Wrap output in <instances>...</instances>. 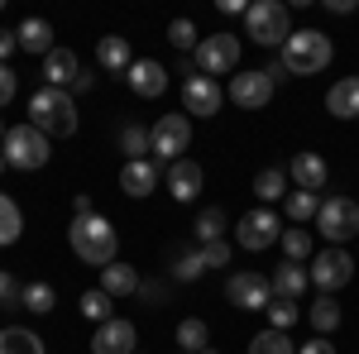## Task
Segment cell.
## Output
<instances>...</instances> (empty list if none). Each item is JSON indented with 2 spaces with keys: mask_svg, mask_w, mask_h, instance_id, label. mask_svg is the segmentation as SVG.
Wrapping results in <instances>:
<instances>
[{
  "mask_svg": "<svg viewBox=\"0 0 359 354\" xmlns=\"http://www.w3.org/2000/svg\"><path fill=\"white\" fill-rule=\"evenodd\" d=\"M67 240H72V254L82 264H96V268L115 264V249H120V235H115V225L106 216H72Z\"/></svg>",
  "mask_w": 359,
  "mask_h": 354,
  "instance_id": "cell-1",
  "label": "cell"
},
{
  "mask_svg": "<svg viewBox=\"0 0 359 354\" xmlns=\"http://www.w3.org/2000/svg\"><path fill=\"white\" fill-rule=\"evenodd\" d=\"M29 125H34L39 135H48V139L77 135V101H72L67 91L43 86V91H34V96H29Z\"/></svg>",
  "mask_w": 359,
  "mask_h": 354,
  "instance_id": "cell-2",
  "label": "cell"
},
{
  "mask_svg": "<svg viewBox=\"0 0 359 354\" xmlns=\"http://www.w3.org/2000/svg\"><path fill=\"white\" fill-rule=\"evenodd\" d=\"M331 39L321 34V29H292V39L283 43V67L292 72V77H306V72H321L326 62H331Z\"/></svg>",
  "mask_w": 359,
  "mask_h": 354,
  "instance_id": "cell-3",
  "label": "cell"
},
{
  "mask_svg": "<svg viewBox=\"0 0 359 354\" xmlns=\"http://www.w3.org/2000/svg\"><path fill=\"white\" fill-rule=\"evenodd\" d=\"M245 29L254 43H264V48H278V43H287L292 39V15H287V5L283 0H254L245 10Z\"/></svg>",
  "mask_w": 359,
  "mask_h": 354,
  "instance_id": "cell-4",
  "label": "cell"
},
{
  "mask_svg": "<svg viewBox=\"0 0 359 354\" xmlns=\"http://www.w3.org/2000/svg\"><path fill=\"white\" fill-rule=\"evenodd\" d=\"M187 144H192V120L187 115H158L154 120V130H149V154H154V163L172 168L177 163V154H187Z\"/></svg>",
  "mask_w": 359,
  "mask_h": 354,
  "instance_id": "cell-5",
  "label": "cell"
},
{
  "mask_svg": "<svg viewBox=\"0 0 359 354\" xmlns=\"http://www.w3.org/2000/svg\"><path fill=\"white\" fill-rule=\"evenodd\" d=\"M0 158H5V168L34 172V168H43V163H48V135H39L34 125H15V130H5Z\"/></svg>",
  "mask_w": 359,
  "mask_h": 354,
  "instance_id": "cell-6",
  "label": "cell"
},
{
  "mask_svg": "<svg viewBox=\"0 0 359 354\" xmlns=\"http://www.w3.org/2000/svg\"><path fill=\"white\" fill-rule=\"evenodd\" d=\"M240 67V39L235 34H206L196 43V72L201 77H221V72H235Z\"/></svg>",
  "mask_w": 359,
  "mask_h": 354,
  "instance_id": "cell-7",
  "label": "cell"
},
{
  "mask_svg": "<svg viewBox=\"0 0 359 354\" xmlns=\"http://www.w3.org/2000/svg\"><path fill=\"white\" fill-rule=\"evenodd\" d=\"M316 225H321V235L335 240V245L355 240L359 235V201L355 196H326L321 211H316Z\"/></svg>",
  "mask_w": 359,
  "mask_h": 354,
  "instance_id": "cell-8",
  "label": "cell"
},
{
  "mask_svg": "<svg viewBox=\"0 0 359 354\" xmlns=\"http://www.w3.org/2000/svg\"><path fill=\"white\" fill-rule=\"evenodd\" d=\"M306 278L321 287V297H331V292H340V287L355 278V259H350L345 249H321V254H316V264L306 268Z\"/></svg>",
  "mask_w": 359,
  "mask_h": 354,
  "instance_id": "cell-9",
  "label": "cell"
},
{
  "mask_svg": "<svg viewBox=\"0 0 359 354\" xmlns=\"http://www.w3.org/2000/svg\"><path fill=\"white\" fill-rule=\"evenodd\" d=\"M225 297H230V306H240V311H269L273 282H269L264 273H235V278L225 282Z\"/></svg>",
  "mask_w": 359,
  "mask_h": 354,
  "instance_id": "cell-10",
  "label": "cell"
},
{
  "mask_svg": "<svg viewBox=\"0 0 359 354\" xmlns=\"http://www.w3.org/2000/svg\"><path fill=\"white\" fill-rule=\"evenodd\" d=\"M235 240H240V249H269V245L283 240V220H278L269 206L245 211V220L235 225Z\"/></svg>",
  "mask_w": 359,
  "mask_h": 354,
  "instance_id": "cell-11",
  "label": "cell"
},
{
  "mask_svg": "<svg viewBox=\"0 0 359 354\" xmlns=\"http://www.w3.org/2000/svg\"><path fill=\"white\" fill-rule=\"evenodd\" d=\"M230 101L240 110H264L273 101V82H269V72H240V77H230Z\"/></svg>",
  "mask_w": 359,
  "mask_h": 354,
  "instance_id": "cell-12",
  "label": "cell"
},
{
  "mask_svg": "<svg viewBox=\"0 0 359 354\" xmlns=\"http://www.w3.org/2000/svg\"><path fill=\"white\" fill-rule=\"evenodd\" d=\"M221 101H225V91L211 82V77H201V72H196L192 82H182V110H187V115L211 120V115L221 110Z\"/></svg>",
  "mask_w": 359,
  "mask_h": 354,
  "instance_id": "cell-13",
  "label": "cell"
},
{
  "mask_svg": "<svg viewBox=\"0 0 359 354\" xmlns=\"http://www.w3.org/2000/svg\"><path fill=\"white\" fill-rule=\"evenodd\" d=\"M125 82H130V91H135V96L158 101V96L168 91V67H163V62H154V57H135V67L125 72Z\"/></svg>",
  "mask_w": 359,
  "mask_h": 354,
  "instance_id": "cell-14",
  "label": "cell"
},
{
  "mask_svg": "<svg viewBox=\"0 0 359 354\" xmlns=\"http://www.w3.org/2000/svg\"><path fill=\"white\" fill-rule=\"evenodd\" d=\"M135 326L130 321H106V326H96V340H91V350L96 354H135Z\"/></svg>",
  "mask_w": 359,
  "mask_h": 354,
  "instance_id": "cell-15",
  "label": "cell"
},
{
  "mask_svg": "<svg viewBox=\"0 0 359 354\" xmlns=\"http://www.w3.org/2000/svg\"><path fill=\"white\" fill-rule=\"evenodd\" d=\"M43 77H48L53 91H72V82L82 77V62H77L72 48H53V53L43 57Z\"/></svg>",
  "mask_w": 359,
  "mask_h": 354,
  "instance_id": "cell-16",
  "label": "cell"
},
{
  "mask_svg": "<svg viewBox=\"0 0 359 354\" xmlns=\"http://www.w3.org/2000/svg\"><path fill=\"white\" fill-rule=\"evenodd\" d=\"M287 177L297 182V191H321L326 177H331V168H326L321 154H297V158L287 163Z\"/></svg>",
  "mask_w": 359,
  "mask_h": 354,
  "instance_id": "cell-17",
  "label": "cell"
},
{
  "mask_svg": "<svg viewBox=\"0 0 359 354\" xmlns=\"http://www.w3.org/2000/svg\"><path fill=\"white\" fill-rule=\"evenodd\" d=\"M158 177H163V168L154 163V158H139V163L120 168V187L130 191V196H149V191H158Z\"/></svg>",
  "mask_w": 359,
  "mask_h": 354,
  "instance_id": "cell-18",
  "label": "cell"
},
{
  "mask_svg": "<svg viewBox=\"0 0 359 354\" xmlns=\"http://www.w3.org/2000/svg\"><path fill=\"white\" fill-rule=\"evenodd\" d=\"M201 163L192 158H177V163L168 168V191H172V201H196V191H201Z\"/></svg>",
  "mask_w": 359,
  "mask_h": 354,
  "instance_id": "cell-19",
  "label": "cell"
},
{
  "mask_svg": "<svg viewBox=\"0 0 359 354\" xmlns=\"http://www.w3.org/2000/svg\"><path fill=\"white\" fill-rule=\"evenodd\" d=\"M96 62H101L106 72H130V67H135L130 39H120V34H106V39L96 43Z\"/></svg>",
  "mask_w": 359,
  "mask_h": 354,
  "instance_id": "cell-20",
  "label": "cell"
},
{
  "mask_svg": "<svg viewBox=\"0 0 359 354\" xmlns=\"http://www.w3.org/2000/svg\"><path fill=\"white\" fill-rule=\"evenodd\" d=\"M326 110H331L335 120H355V115H359V77L335 82L331 91H326Z\"/></svg>",
  "mask_w": 359,
  "mask_h": 354,
  "instance_id": "cell-21",
  "label": "cell"
},
{
  "mask_svg": "<svg viewBox=\"0 0 359 354\" xmlns=\"http://www.w3.org/2000/svg\"><path fill=\"white\" fill-rule=\"evenodd\" d=\"M15 34H20V48H25V53H39V57L53 53V25H48V20H25Z\"/></svg>",
  "mask_w": 359,
  "mask_h": 354,
  "instance_id": "cell-22",
  "label": "cell"
},
{
  "mask_svg": "<svg viewBox=\"0 0 359 354\" xmlns=\"http://www.w3.org/2000/svg\"><path fill=\"white\" fill-rule=\"evenodd\" d=\"M101 292H111V297H130V292H139V273L130 268V264H106L101 268Z\"/></svg>",
  "mask_w": 359,
  "mask_h": 354,
  "instance_id": "cell-23",
  "label": "cell"
},
{
  "mask_svg": "<svg viewBox=\"0 0 359 354\" xmlns=\"http://www.w3.org/2000/svg\"><path fill=\"white\" fill-rule=\"evenodd\" d=\"M269 282H273V292H278V297L297 301V297L306 292V282H311V278H306V268H302V264H278V273L269 278Z\"/></svg>",
  "mask_w": 359,
  "mask_h": 354,
  "instance_id": "cell-24",
  "label": "cell"
},
{
  "mask_svg": "<svg viewBox=\"0 0 359 354\" xmlns=\"http://www.w3.org/2000/svg\"><path fill=\"white\" fill-rule=\"evenodd\" d=\"M20 306L34 311V316H48L57 306V287L53 282H25V287H20Z\"/></svg>",
  "mask_w": 359,
  "mask_h": 354,
  "instance_id": "cell-25",
  "label": "cell"
},
{
  "mask_svg": "<svg viewBox=\"0 0 359 354\" xmlns=\"http://www.w3.org/2000/svg\"><path fill=\"white\" fill-rule=\"evenodd\" d=\"M20 235H25V211L15 206V196H5V191H0V249L15 245Z\"/></svg>",
  "mask_w": 359,
  "mask_h": 354,
  "instance_id": "cell-26",
  "label": "cell"
},
{
  "mask_svg": "<svg viewBox=\"0 0 359 354\" xmlns=\"http://www.w3.org/2000/svg\"><path fill=\"white\" fill-rule=\"evenodd\" d=\"M306 321H311L316 335H331V330L340 326V301L335 297H316L311 306H306Z\"/></svg>",
  "mask_w": 359,
  "mask_h": 354,
  "instance_id": "cell-27",
  "label": "cell"
},
{
  "mask_svg": "<svg viewBox=\"0 0 359 354\" xmlns=\"http://www.w3.org/2000/svg\"><path fill=\"white\" fill-rule=\"evenodd\" d=\"M177 345H182V354H201V350H211V330H206V321L187 316V321L177 326Z\"/></svg>",
  "mask_w": 359,
  "mask_h": 354,
  "instance_id": "cell-28",
  "label": "cell"
},
{
  "mask_svg": "<svg viewBox=\"0 0 359 354\" xmlns=\"http://www.w3.org/2000/svg\"><path fill=\"white\" fill-rule=\"evenodd\" d=\"M0 354H43V340L34 330H0Z\"/></svg>",
  "mask_w": 359,
  "mask_h": 354,
  "instance_id": "cell-29",
  "label": "cell"
},
{
  "mask_svg": "<svg viewBox=\"0 0 359 354\" xmlns=\"http://www.w3.org/2000/svg\"><path fill=\"white\" fill-rule=\"evenodd\" d=\"M283 191H287V172H283V168H264V172L254 177V196H259V201H283Z\"/></svg>",
  "mask_w": 359,
  "mask_h": 354,
  "instance_id": "cell-30",
  "label": "cell"
},
{
  "mask_svg": "<svg viewBox=\"0 0 359 354\" xmlns=\"http://www.w3.org/2000/svg\"><path fill=\"white\" fill-rule=\"evenodd\" d=\"M249 354H297V345L287 340V330H259L249 340Z\"/></svg>",
  "mask_w": 359,
  "mask_h": 354,
  "instance_id": "cell-31",
  "label": "cell"
},
{
  "mask_svg": "<svg viewBox=\"0 0 359 354\" xmlns=\"http://www.w3.org/2000/svg\"><path fill=\"white\" fill-rule=\"evenodd\" d=\"M283 211H287V220H311L321 211V196L316 191H287L283 196Z\"/></svg>",
  "mask_w": 359,
  "mask_h": 354,
  "instance_id": "cell-32",
  "label": "cell"
},
{
  "mask_svg": "<svg viewBox=\"0 0 359 354\" xmlns=\"http://www.w3.org/2000/svg\"><path fill=\"white\" fill-rule=\"evenodd\" d=\"M221 235H225V211L221 206H206V211L196 216V240H201V245H216Z\"/></svg>",
  "mask_w": 359,
  "mask_h": 354,
  "instance_id": "cell-33",
  "label": "cell"
},
{
  "mask_svg": "<svg viewBox=\"0 0 359 354\" xmlns=\"http://www.w3.org/2000/svg\"><path fill=\"white\" fill-rule=\"evenodd\" d=\"M111 292H101V287H96V292H82V316L86 321H96V326H106V321H115L111 316Z\"/></svg>",
  "mask_w": 359,
  "mask_h": 354,
  "instance_id": "cell-34",
  "label": "cell"
},
{
  "mask_svg": "<svg viewBox=\"0 0 359 354\" xmlns=\"http://www.w3.org/2000/svg\"><path fill=\"white\" fill-rule=\"evenodd\" d=\"M297 316H302L297 301H287V297L269 301V330H292V326H297Z\"/></svg>",
  "mask_w": 359,
  "mask_h": 354,
  "instance_id": "cell-35",
  "label": "cell"
},
{
  "mask_svg": "<svg viewBox=\"0 0 359 354\" xmlns=\"http://www.w3.org/2000/svg\"><path fill=\"white\" fill-rule=\"evenodd\" d=\"M201 273H206L201 249H187V254H177V259H172V278H177V282H196Z\"/></svg>",
  "mask_w": 359,
  "mask_h": 354,
  "instance_id": "cell-36",
  "label": "cell"
},
{
  "mask_svg": "<svg viewBox=\"0 0 359 354\" xmlns=\"http://www.w3.org/2000/svg\"><path fill=\"white\" fill-rule=\"evenodd\" d=\"M283 254H287V264H306L311 259V235L306 230H283Z\"/></svg>",
  "mask_w": 359,
  "mask_h": 354,
  "instance_id": "cell-37",
  "label": "cell"
},
{
  "mask_svg": "<svg viewBox=\"0 0 359 354\" xmlns=\"http://www.w3.org/2000/svg\"><path fill=\"white\" fill-rule=\"evenodd\" d=\"M120 149L130 154L125 163H139V158L149 154V130H144V125H125V135H120Z\"/></svg>",
  "mask_w": 359,
  "mask_h": 354,
  "instance_id": "cell-38",
  "label": "cell"
},
{
  "mask_svg": "<svg viewBox=\"0 0 359 354\" xmlns=\"http://www.w3.org/2000/svg\"><path fill=\"white\" fill-rule=\"evenodd\" d=\"M168 43H172V48H196L201 34H196L192 20H172V25H168Z\"/></svg>",
  "mask_w": 359,
  "mask_h": 354,
  "instance_id": "cell-39",
  "label": "cell"
},
{
  "mask_svg": "<svg viewBox=\"0 0 359 354\" xmlns=\"http://www.w3.org/2000/svg\"><path fill=\"white\" fill-rule=\"evenodd\" d=\"M201 259H206V268H225V264H230V245H225V240L201 245Z\"/></svg>",
  "mask_w": 359,
  "mask_h": 354,
  "instance_id": "cell-40",
  "label": "cell"
},
{
  "mask_svg": "<svg viewBox=\"0 0 359 354\" xmlns=\"http://www.w3.org/2000/svg\"><path fill=\"white\" fill-rule=\"evenodd\" d=\"M15 91H20L15 67H5V62H0V106H5V101H15Z\"/></svg>",
  "mask_w": 359,
  "mask_h": 354,
  "instance_id": "cell-41",
  "label": "cell"
},
{
  "mask_svg": "<svg viewBox=\"0 0 359 354\" xmlns=\"http://www.w3.org/2000/svg\"><path fill=\"white\" fill-rule=\"evenodd\" d=\"M15 297H20V287H15V278H10V273L0 268V306H10Z\"/></svg>",
  "mask_w": 359,
  "mask_h": 354,
  "instance_id": "cell-42",
  "label": "cell"
},
{
  "mask_svg": "<svg viewBox=\"0 0 359 354\" xmlns=\"http://www.w3.org/2000/svg\"><path fill=\"white\" fill-rule=\"evenodd\" d=\"M297 354H335V345L326 340V335H316V340H306V345H297Z\"/></svg>",
  "mask_w": 359,
  "mask_h": 354,
  "instance_id": "cell-43",
  "label": "cell"
},
{
  "mask_svg": "<svg viewBox=\"0 0 359 354\" xmlns=\"http://www.w3.org/2000/svg\"><path fill=\"white\" fill-rule=\"evenodd\" d=\"M15 43H20V34H15V29H0V62L15 53Z\"/></svg>",
  "mask_w": 359,
  "mask_h": 354,
  "instance_id": "cell-44",
  "label": "cell"
},
{
  "mask_svg": "<svg viewBox=\"0 0 359 354\" xmlns=\"http://www.w3.org/2000/svg\"><path fill=\"white\" fill-rule=\"evenodd\" d=\"M264 72H269V82H287V77H292V72H287V67H283V57H273V62H269V67H264Z\"/></svg>",
  "mask_w": 359,
  "mask_h": 354,
  "instance_id": "cell-45",
  "label": "cell"
},
{
  "mask_svg": "<svg viewBox=\"0 0 359 354\" xmlns=\"http://www.w3.org/2000/svg\"><path fill=\"white\" fill-rule=\"evenodd\" d=\"M91 82H96V77H91V72H82V77L72 82V91H77V96H86V91H91ZM72 91H67V96H72Z\"/></svg>",
  "mask_w": 359,
  "mask_h": 354,
  "instance_id": "cell-46",
  "label": "cell"
},
{
  "mask_svg": "<svg viewBox=\"0 0 359 354\" xmlns=\"http://www.w3.org/2000/svg\"><path fill=\"white\" fill-rule=\"evenodd\" d=\"M326 10H331V15H350V10H355V0H326Z\"/></svg>",
  "mask_w": 359,
  "mask_h": 354,
  "instance_id": "cell-47",
  "label": "cell"
},
{
  "mask_svg": "<svg viewBox=\"0 0 359 354\" xmlns=\"http://www.w3.org/2000/svg\"><path fill=\"white\" fill-rule=\"evenodd\" d=\"M72 211H77V216H96V211H91V196H77V201H72Z\"/></svg>",
  "mask_w": 359,
  "mask_h": 354,
  "instance_id": "cell-48",
  "label": "cell"
},
{
  "mask_svg": "<svg viewBox=\"0 0 359 354\" xmlns=\"http://www.w3.org/2000/svg\"><path fill=\"white\" fill-rule=\"evenodd\" d=\"M0 144H5V125H0Z\"/></svg>",
  "mask_w": 359,
  "mask_h": 354,
  "instance_id": "cell-49",
  "label": "cell"
},
{
  "mask_svg": "<svg viewBox=\"0 0 359 354\" xmlns=\"http://www.w3.org/2000/svg\"><path fill=\"white\" fill-rule=\"evenodd\" d=\"M201 354H221V350H201Z\"/></svg>",
  "mask_w": 359,
  "mask_h": 354,
  "instance_id": "cell-50",
  "label": "cell"
},
{
  "mask_svg": "<svg viewBox=\"0 0 359 354\" xmlns=\"http://www.w3.org/2000/svg\"><path fill=\"white\" fill-rule=\"evenodd\" d=\"M0 172H5V158H0Z\"/></svg>",
  "mask_w": 359,
  "mask_h": 354,
  "instance_id": "cell-51",
  "label": "cell"
},
{
  "mask_svg": "<svg viewBox=\"0 0 359 354\" xmlns=\"http://www.w3.org/2000/svg\"><path fill=\"white\" fill-rule=\"evenodd\" d=\"M177 354H182V350H177Z\"/></svg>",
  "mask_w": 359,
  "mask_h": 354,
  "instance_id": "cell-52",
  "label": "cell"
}]
</instances>
